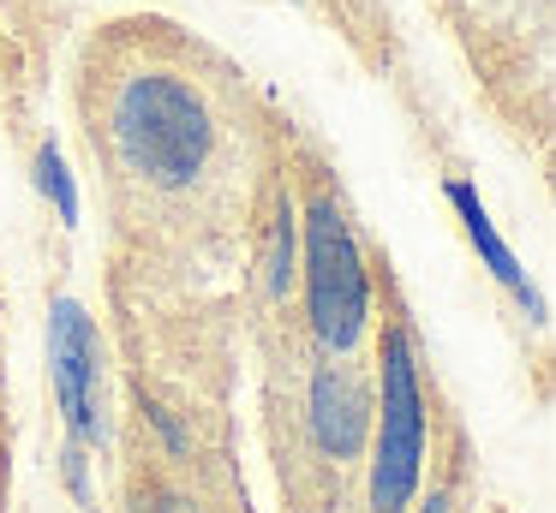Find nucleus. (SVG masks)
Returning <instances> with one entry per match:
<instances>
[{
  "label": "nucleus",
  "mask_w": 556,
  "mask_h": 513,
  "mask_svg": "<svg viewBox=\"0 0 556 513\" xmlns=\"http://www.w3.org/2000/svg\"><path fill=\"white\" fill-rule=\"evenodd\" d=\"M210 138L216 131L198 90L168 72H144L114 95V143L150 185H186L210 162Z\"/></svg>",
  "instance_id": "1"
},
{
  "label": "nucleus",
  "mask_w": 556,
  "mask_h": 513,
  "mask_svg": "<svg viewBox=\"0 0 556 513\" xmlns=\"http://www.w3.org/2000/svg\"><path fill=\"white\" fill-rule=\"evenodd\" d=\"M425 460V400H419V364H413V334L389 329L383 334V436H377V465H371V508L401 513L419 484Z\"/></svg>",
  "instance_id": "2"
},
{
  "label": "nucleus",
  "mask_w": 556,
  "mask_h": 513,
  "mask_svg": "<svg viewBox=\"0 0 556 513\" xmlns=\"http://www.w3.org/2000/svg\"><path fill=\"white\" fill-rule=\"evenodd\" d=\"M305 293H312V329L329 346H353L365 329V262L353 251L348 215L329 197L312 203V221H305Z\"/></svg>",
  "instance_id": "3"
},
{
  "label": "nucleus",
  "mask_w": 556,
  "mask_h": 513,
  "mask_svg": "<svg viewBox=\"0 0 556 513\" xmlns=\"http://www.w3.org/2000/svg\"><path fill=\"white\" fill-rule=\"evenodd\" d=\"M49 364H54V394L61 412L73 424L78 441H102V418H97V329H90L85 305L61 298L49 317Z\"/></svg>",
  "instance_id": "4"
},
{
  "label": "nucleus",
  "mask_w": 556,
  "mask_h": 513,
  "mask_svg": "<svg viewBox=\"0 0 556 513\" xmlns=\"http://www.w3.org/2000/svg\"><path fill=\"white\" fill-rule=\"evenodd\" d=\"M365 424H371V406H365V388L348 376V370H324L312 388V429L317 448L336 453V460H353L365 441Z\"/></svg>",
  "instance_id": "5"
},
{
  "label": "nucleus",
  "mask_w": 556,
  "mask_h": 513,
  "mask_svg": "<svg viewBox=\"0 0 556 513\" xmlns=\"http://www.w3.org/2000/svg\"><path fill=\"white\" fill-rule=\"evenodd\" d=\"M448 203H455V215H460V227H467V239L479 245V257H484V269L496 274V281L508 286V293L520 298V305L532 310V322H544V298L532 293V281L520 274V262H515V251L503 245V233L491 227V215H484V203H479V191L467 185V179H448Z\"/></svg>",
  "instance_id": "6"
},
{
  "label": "nucleus",
  "mask_w": 556,
  "mask_h": 513,
  "mask_svg": "<svg viewBox=\"0 0 556 513\" xmlns=\"http://www.w3.org/2000/svg\"><path fill=\"white\" fill-rule=\"evenodd\" d=\"M37 185L54 197L61 221H78V191H73V174H66V162H61L54 143H42V150H37Z\"/></svg>",
  "instance_id": "7"
},
{
  "label": "nucleus",
  "mask_w": 556,
  "mask_h": 513,
  "mask_svg": "<svg viewBox=\"0 0 556 513\" xmlns=\"http://www.w3.org/2000/svg\"><path fill=\"white\" fill-rule=\"evenodd\" d=\"M288 257H293V215L281 209V227H276V269H269V286H288Z\"/></svg>",
  "instance_id": "8"
},
{
  "label": "nucleus",
  "mask_w": 556,
  "mask_h": 513,
  "mask_svg": "<svg viewBox=\"0 0 556 513\" xmlns=\"http://www.w3.org/2000/svg\"><path fill=\"white\" fill-rule=\"evenodd\" d=\"M144 412H150V424H156V429H162V441H168V448H174V453H186V436H180V424H174V418H168V412H162V406H144Z\"/></svg>",
  "instance_id": "9"
},
{
  "label": "nucleus",
  "mask_w": 556,
  "mask_h": 513,
  "mask_svg": "<svg viewBox=\"0 0 556 513\" xmlns=\"http://www.w3.org/2000/svg\"><path fill=\"white\" fill-rule=\"evenodd\" d=\"M138 513H192V501H180V496H138Z\"/></svg>",
  "instance_id": "10"
},
{
  "label": "nucleus",
  "mask_w": 556,
  "mask_h": 513,
  "mask_svg": "<svg viewBox=\"0 0 556 513\" xmlns=\"http://www.w3.org/2000/svg\"><path fill=\"white\" fill-rule=\"evenodd\" d=\"M66 484L85 496V453H78V448H66Z\"/></svg>",
  "instance_id": "11"
},
{
  "label": "nucleus",
  "mask_w": 556,
  "mask_h": 513,
  "mask_svg": "<svg viewBox=\"0 0 556 513\" xmlns=\"http://www.w3.org/2000/svg\"><path fill=\"white\" fill-rule=\"evenodd\" d=\"M425 513H448V501H443V496H431V501H425Z\"/></svg>",
  "instance_id": "12"
}]
</instances>
